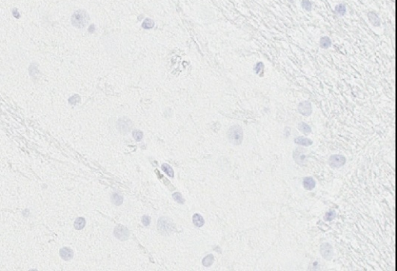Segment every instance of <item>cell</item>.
Here are the masks:
<instances>
[{"instance_id": "cell-1", "label": "cell", "mask_w": 397, "mask_h": 271, "mask_svg": "<svg viewBox=\"0 0 397 271\" xmlns=\"http://www.w3.org/2000/svg\"><path fill=\"white\" fill-rule=\"evenodd\" d=\"M227 137L229 141L233 145L241 144L244 139L243 129L238 125L231 126L227 132Z\"/></svg>"}, {"instance_id": "cell-2", "label": "cell", "mask_w": 397, "mask_h": 271, "mask_svg": "<svg viewBox=\"0 0 397 271\" xmlns=\"http://www.w3.org/2000/svg\"><path fill=\"white\" fill-rule=\"evenodd\" d=\"M89 20L88 13L84 10H78L71 16V23L74 27L77 28H83L87 25Z\"/></svg>"}, {"instance_id": "cell-3", "label": "cell", "mask_w": 397, "mask_h": 271, "mask_svg": "<svg viewBox=\"0 0 397 271\" xmlns=\"http://www.w3.org/2000/svg\"><path fill=\"white\" fill-rule=\"evenodd\" d=\"M293 159L296 163L300 166H305L307 163V154L304 149L299 147L293 152Z\"/></svg>"}, {"instance_id": "cell-4", "label": "cell", "mask_w": 397, "mask_h": 271, "mask_svg": "<svg viewBox=\"0 0 397 271\" xmlns=\"http://www.w3.org/2000/svg\"><path fill=\"white\" fill-rule=\"evenodd\" d=\"M346 163V159L343 155L334 154L329 158V164L333 168H339L342 167Z\"/></svg>"}, {"instance_id": "cell-5", "label": "cell", "mask_w": 397, "mask_h": 271, "mask_svg": "<svg viewBox=\"0 0 397 271\" xmlns=\"http://www.w3.org/2000/svg\"><path fill=\"white\" fill-rule=\"evenodd\" d=\"M320 253L323 258L326 260H331L334 257V249L331 244L325 242L320 246Z\"/></svg>"}, {"instance_id": "cell-6", "label": "cell", "mask_w": 397, "mask_h": 271, "mask_svg": "<svg viewBox=\"0 0 397 271\" xmlns=\"http://www.w3.org/2000/svg\"><path fill=\"white\" fill-rule=\"evenodd\" d=\"M312 111V105L309 101H303L298 105V112L304 116H310Z\"/></svg>"}, {"instance_id": "cell-7", "label": "cell", "mask_w": 397, "mask_h": 271, "mask_svg": "<svg viewBox=\"0 0 397 271\" xmlns=\"http://www.w3.org/2000/svg\"><path fill=\"white\" fill-rule=\"evenodd\" d=\"M158 227L161 232H163L164 233H169L171 230V222L166 218H161L158 221Z\"/></svg>"}, {"instance_id": "cell-8", "label": "cell", "mask_w": 397, "mask_h": 271, "mask_svg": "<svg viewBox=\"0 0 397 271\" xmlns=\"http://www.w3.org/2000/svg\"><path fill=\"white\" fill-rule=\"evenodd\" d=\"M115 236L120 240H126L129 236V232L123 225H118L114 230Z\"/></svg>"}, {"instance_id": "cell-9", "label": "cell", "mask_w": 397, "mask_h": 271, "mask_svg": "<svg viewBox=\"0 0 397 271\" xmlns=\"http://www.w3.org/2000/svg\"><path fill=\"white\" fill-rule=\"evenodd\" d=\"M303 184L304 188H306L308 191H311V190H313L315 188L316 181H315V180L312 177H306L303 179Z\"/></svg>"}, {"instance_id": "cell-10", "label": "cell", "mask_w": 397, "mask_h": 271, "mask_svg": "<svg viewBox=\"0 0 397 271\" xmlns=\"http://www.w3.org/2000/svg\"><path fill=\"white\" fill-rule=\"evenodd\" d=\"M60 256L65 260H70L73 257V252L71 249L65 247L60 250Z\"/></svg>"}, {"instance_id": "cell-11", "label": "cell", "mask_w": 397, "mask_h": 271, "mask_svg": "<svg viewBox=\"0 0 397 271\" xmlns=\"http://www.w3.org/2000/svg\"><path fill=\"white\" fill-rule=\"evenodd\" d=\"M294 142L295 143L298 145H300V146H309L310 145H312L313 144V141L310 139H308V138L303 137V136H299V137H296L294 140Z\"/></svg>"}, {"instance_id": "cell-12", "label": "cell", "mask_w": 397, "mask_h": 271, "mask_svg": "<svg viewBox=\"0 0 397 271\" xmlns=\"http://www.w3.org/2000/svg\"><path fill=\"white\" fill-rule=\"evenodd\" d=\"M368 17L370 22L372 23V24L375 27H378V26H380V19L378 18V16H377V14L374 13V12H369L368 13Z\"/></svg>"}, {"instance_id": "cell-13", "label": "cell", "mask_w": 397, "mask_h": 271, "mask_svg": "<svg viewBox=\"0 0 397 271\" xmlns=\"http://www.w3.org/2000/svg\"><path fill=\"white\" fill-rule=\"evenodd\" d=\"M298 129L300 130V132H302L304 134H309L311 133V127H310V125L306 124V123H303V122H301L298 124Z\"/></svg>"}, {"instance_id": "cell-14", "label": "cell", "mask_w": 397, "mask_h": 271, "mask_svg": "<svg viewBox=\"0 0 397 271\" xmlns=\"http://www.w3.org/2000/svg\"><path fill=\"white\" fill-rule=\"evenodd\" d=\"M331 44H331V40L327 36H324V37H323L320 39V45L324 49H327V48L331 47Z\"/></svg>"}, {"instance_id": "cell-15", "label": "cell", "mask_w": 397, "mask_h": 271, "mask_svg": "<svg viewBox=\"0 0 397 271\" xmlns=\"http://www.w3.org/2000/svg\"><path fill=\"white\" fill-rule=\"evenodd\" d=\"M192 220H193V223L195 224V226H197V227H201V226L203 225L204 219L200 214H195V215H193Z\"/></svg>"}, {"instance_id": "cell-16", "label": "cell", "mask_w": 397, "mask_h": 271, "mask_svg": "<svg viewBox=\"0 0 397 271\" xmlns=\"http://www.w3.org/2000/svg\"><path fill=\"white\" fill-rule=\"evenodd\" d=\"M213 261H214V257H213V254H210L208 255V256H206V257L202 260V264H203L204 267H208L213 264Z\"/></svg>"}, {"instance_id": "cell-17", "label": "cell", "mask_w": 397, "mask_h": 271, "mask_svg": "<svg viewBox=\"0 0 397 271\" xmlns=\"http://www.w3.org/2000/svg\"><path fill=\"white\" fill-rule=\"evenodd\" d=\"M85 225V220L83 218H78L75 222V228L76 229H82Z\"/></svg>"}, {"instance_id": "cell-18", "label": "cell", "mask_w": 397, "mask_h": 271, "mask_svg": "<svg viewBox=\"0 0 397 271\" xmlns=\"http://www.w3.org/2000/svg\"><path fill=\"white\" fill-rule=\"evenodd\" d=\"M346 6L344 4H338L335 7V13L339 16H344L346 13Z\"/></svg>"}, {"instance_id": "cell-19", "label": "cell", "mask_w": 397, "mask_h": 271, "mask_svg": "<svg viewBox=\"0 0 397 271\" xmlns=\"http://www.w3.org/2000/svg\"><path fill=\"white\" fill-rule=\"evenodd\" d=\"M254 70L257 75H260V76H263V73H264V65H263V63H257L255 67H254Z\"/></svg>"}, {"instance_id": "cell-20", "label": "cell", "mask_w": 397, "mask_h": 271, "mask_svg": "<svg viewBox=\"0 0 397 271\" xmlns=\"http://www.w3.org/2000/svg\"><path fill=\"white\" fill-rule=\"evenodd\" d=\"M112 202L114 203L115 204H117V205H120L123 203V197L120 195L119 194L116 193V194H112Z\"/></svg>"}, {"instance_id": "cell-21", "label": "cell", "mask_w": 397, "mask_h": 271, "mask_svg": "<svg viewBox=\"0 0 397 271\" xmlns=\"http://www.w3.org/2000/svg\"><path fill=\"white\" fill-rule=\"evenodd\" d=\"M162 170L167 173V174H168V175L170 176V177H172L173 176H174V172H173L172 168H171L169 164H167V163L162 164Z\"/></svg>"}, {"instance_id": "cell-22", "label": "cell", "mask_w": 397, "mask_h": 271, "mask_svg": "<svg viewBox=\"0 0 397 271\" xmlns=\"http://www.w3.org/2000/svg\"><path fill=\"white\" fill-rule=\"evenodd\" d=\"M302 7L306 11H310L312 9V3L310 0H303L301 2Z\"/></svg>"}, {"instance_id": "cell-23", "label": "cell", "mask_w": 397, "mask_h": 271, "mask_svg": "<svg viewBox=\"0 0 397 271\" xmlns=\"http://www.w3.org/2000/svg\"><path fill=\"white\" fill-rule=\"evenodd\" d=\"M335 216H336V213H335L334 211L331 210V211H327V212L326 213V215H325V217H324V219L326 220V221H328V222L329 221H332L333 219L335 218Z\"/></svg>"}, {"instance_id": "cell-24", "label": "cell", "mask_w": 397, "mask_h": 271, "mask_svg": "<svg viewBox=\"0 0 397 271\" xmlns=\"http://www.w3.org/2000/svg\"><path fill=\"white\" fill-rule=\"evenodd\" d=\"M173 198L175 199V201H176L178 203H180V204H183L184 203V199H183L182 196V194L179 192H176L175 194H173L172 195Z\"/></svg>"}, {"instance_id": "cell-25", "label": "cell", "mask_w": 397, "mask_h": 271, "mask_svg": "<svg viewBox=\"0 0 397 271\" xmlns=\"http://www.w3.org/2000/svg\"><path fill=\"white\" fill-rule=\"evenodd\" d=\"M133 138H134V139H135L137 141H140V140H141L142 138H143V133H142V132L137 131V130H136V131L133 132Z\"/></svg>"}, {"instance_id": "cell-26", "label": "cell", "mask_w": 397, "mask_h": 271, "mask_svg": "<svg viewBox=\"0 0 397 271\" xmlns=\"http://www.w3.org/2000/svg\"><path fill=\"white\" fill-rule=\"evenodd\" d=\"M153 26H154L153 21L151 20V19H146V20L144 21V23H143V27H144L146 29H150L151 27H153Z\"/></svg>"}, {"instance_id": "cell-27", "label": "cell", "mask_w": 397, "mask_h": 271, "mask_svg": "<svg viewBox=\"0 0 397 271\" xmlns=\"http://www.w3.org/2000/svg\"><path fill=\"white\" fill-rule=\"evenodd\" d=\"M142 222H143V225H146V226H148V225H149V224H150L151 222V218L149 216H146V215H144V216L142 218Z\"/></svg>"}]
</instances>
